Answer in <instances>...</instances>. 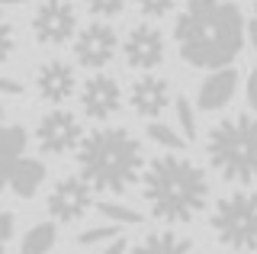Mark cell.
Here are the masks:
<instances>
[{
	"label": "cell",
	"mask_w": 257,
	"mask_h": 254,
	"mask_svg": "<svg viewBox=\"0 0 257 254\" xmlns=\"http://www.w3.org/2000/svg\"><path fill=\"white\" fill-rule=\"evenodd\" d=\"M247 20L231 0H187L174 20V42L190 68H225L241 55Z\"/></svg>",
	"instance_id": "1"
},
{
	"label": "cell",
	"mask_w": 257,
	"mask_h": 254,
	"mask_svg": "<svg viewBox=\"0 0 257 254\" xmlns=\"http://www.w3.org/2000/svg\"><path fill=\"white\" fill-rule=\"evenodd\" d=\"M142 196L155 219L167 225H187L209 203L206 171L177 152L161 155L142 174Z\"/></svg>",
	"instance_id": "2"
},
{
	"label": "cell",
	"mask_w": 257,
	"mask_h": 254,
	"mask_svg": "<svg viewBox=\"0 0 257 254\" xmlns=\"http://www.w3.org/2000/svg\"><path fill=\"white\" fill-rule=\"evenodd\" d=\"M77 171L100 193H125L145 174L142 142L122 125H100L80 139Z\"/></svg>",
	"instance_id": "3"
},
{
	"label": "cell",
	"mask_w": 257,
	"mask_h": 254,
	"mask_svg": "<svg viewBox=\"0 0 257 254\" xmlns=\"http://www.w3.org/2000/svg\"><path fill=\"white\" fill-rule=\"evenodd\" d=\"M209 164L228 184H254L257 180V113H235L212 125L206 139Z\"/></svg>",
	"instance_id": "4"
},
{
	"label": "cell",
	"mask_w": 257,
	"mask_h": 254,
	"mask_svg": "<svg viewBox=\"0 0 257 254\" xmlns=\"http://www.w3.org/2000/svg\"><path fill=\"white\" fill-rule=\"evenodd\" d=\"M212 232L228 251H257V193L235 190L212 209Z\"/></svg>",
	"instance_id": "5"
},
{
	"label": "cell",
	"mask_w": 257,
	"mask_h": 254,
	"mask_svg": "<svg viewBox=\"0 0 257 254\" xmlns=\"http://www.w3.org/2000/svg\"><path fill=\"white\" fill-rule=\"evenodd\" d=\"M32 36L48 49L68 45L77 36V7L71 0H42L32 17Z\"/></svg>",
	"instance_id": "6"
},
{
	"label": "cell",
	"mask_w": 257,
	"mask_h": 254,
	"mask_svg": "<svg viewBox=\"0 0 257 254\" xmlns=\"http://www.w3.org/2000/svg\"><path fill=\"white\" fill-rule=\"evenodd\" d=\"M48 212H52L55 222H77L84 219L87 212L93 209V187L84 174H71V177H61L58 184L48 193Z\"/></svg>",
	"instance_id": "7"
},
{
	"label": "cell",
	"mask_w": 257,
	"mask_h": 254,
	"mask_svg": "<svg viewBox=\"0 0 257 254\" xmlns=\"http://www.w3.org/2000/svg\"><path fill=\"white\" fill-rule=\"evenodd\" d=\"M80 139H84V129H80V119L68 109H52L39 119L36 125V142L45 155H68L77 152Z\"/></svg>",
	"instance_id": "8"
},
{
	"label": "cell",
	"mask_w": 257,
	"mask_h": 254,
	"mask_svg": "<svg viewBox=\"0 0 257 254\" xmlns=\"http://www.w3.org/2000/svg\"><path fill=\"white\" fill-rule=\"evenodd\" d=\"M116 52H119V36L109 23L96 20L74 36V58H77V65H84L90 71L106 68L116 58Z\"/></svg>",
	"instance_id": "9"
},
{
	"label": "cell",
	"mask_w": 257,
	"mask_h": 254,
	"mask_svg": "<svg viewBox=\"0 0 257 254\" xmlns=\"http://www.w3.org/2000/svg\"><path fill=\"white\" fill-rule=\"evenodd\" d=\"M122 55L128 61V68L135 71H155L167 55V45H164V33L151 23H139L125 33V42H122Z\"/></svg>",
	"instance_id": "10"
},
{
	"label": "cell",
	"mask_w": 257,
	"mask_h": 254,
	"mask_svg": "<svg viewBox=\"0 0 257 254\" xmlns=\"http://www.w3.org/2000/svg\"><path fill=\"white\" fill-rule=\"evenodd\" d=\"M80 109L84 116L96 119V122H106L122 109V87L112 74H93L87 77L80 87Z\"/></svg>",
	"instance_id": "11"
},
{
	"label": "cell",
	"mask_w": 257,
	"mask_h": 254,
	"mask_svg": "<svg viewBox=\"0 0 257 254\" xmlns=\"http://www.w3.org/2000/svg\"><path fill=\"white\" fill-rule=\"evenodd\" d=\"M128 106L135 109L142 119H158L171 106V81L161 74H142L139 81L128 87Z\"/></svg>",
	"instance_id": "12"
},
{
	"label": "cell",
	"mask_w": 257,
	"mask_h": 254,
	"mask_svg": "<svg viewBox=\"0 0 257 254\" xmlns=\"http://www.w3.org/2000/svg\"><path fill=\"white\" fill-rule=\"evenodd\" d=\"M36 90L39 97L45 103H64L71 97V93L77 90V74L74 68L68 65V61H45V65H39V74H36Z\"/></svg>",
	"instance_id": "13"
},
{
	"label": "cell",
	"mask_w": 257,
	"mask_h": 254,
	"mask_svg": "<svg viewBox=\"0 0 257 254\" xmlns=\"http://www.w3.org/2000/svg\"><path fill=\"white\" fill-rule=\"evenodd\" d=\"M235 90H238V71L231 68V65L215 68L212 74L199 84L196 103H199V109H206V113H219V109H225L231 103Z\"/></svg>",
	"instance_id": "14"
},
{
	"label": "cell",
	"mask_w": 257,
	"mask_h": 254,
	"mask_svg": "<svg viewBox=\"0 0 257 254\" xmlns=\"http://www.w3.org/2000/svg\"><path fill=\"white\" fill-rule=\"evenodd\" d=\"M45 164L39 161V158H13L10 161V190L20 200H32V196L39 193V187L45 184Z\"/></svg>",
	"instance_id": "15"
},
{
	"label": "cell",
	"mask_w": 257,
	"mask_h": 254,
	"mask_svg": "<svg viewBox=\"0 0 257 254\" xmlns=\"http://www.w3.org/2000/svg\"><path fill=\"white\" fill-rule=\"evenodd\" d=\"M132 254H196V251H193L190 238L177 232H151L135 244Z\"/></svg>",
	"instance_id": "16"
},
{
	"label": "cell",
	"mask_w": 257,
	"mask_h": 254,
	"mask_svg": "<svg viewBox=\"0 0 257 254\" xmlns=\"http://www.w3.org/2000/svg\"><path fill=\"white\" fill-rule=\"evenodd\" d=\"M58 241V228L55 222H39L32 225L26 235H23V244H20V254H48Z\"/></svg>",
	"instance_id": "17"
},
{
	"label": "cell",
	"mask_w": 257,
	"mask_h": 254,
	"mask_svg": "<svg viewBox=\"0 0 257 254\" xmlns=\"http://www.w3.org/2000/svg\"><path fill=\"white\" fill-rule=\"evenodd\" d=\"M26 129L23 125H13V122H0V158H7V161H13V158H20L26 152Z\"/></svg>",
	"instance_id": "18"
},
{
	"label": "cell",
	"mask_w": 257,
	"mask_h": 254,
	"mask_svg": "<svg viewBox=\"0 0 257 254\" xmlns=\"http://www.w3.org/2000/svg\"><path fill=\"white\" fill-rule=\"evenodd\" d=\"M145 132H148V139L158 142L161 148H171V152H180V148H187V136H183V132H177L174 125H167V122H158V119H151V122L145 125Z\"/></svg>",
	"instance_id": "19"
},
{
	"label": "cell",
	"mask_w": 257,
	"mask_h": 254,
	"mask_svg": "<svg viewBox=\"0 0 257 254\" xmlns=\"http://www.w3.org/2000/svg\"><path fill=\"white\" fill-rule=\"evenodd\" d=\"M96 209H100V216H106L109 222H119V225H142V222H145V216L139 209L122 206V203H112V200L96 203Z\"/></svg>",
	"instance_id": "20"
},
{
	"label": "cell",
	"mask_w": 257,
	"mask_h": 254,
	"mask_svg": "<svg viewBox=\"0 0 257 254\" xmlns=\"http://www.w3.org/2000/svg\"><path fill=\"white\" fill-rule=\"evenodd\" d=\"M174 113H177V125H180V132L187 136V142H193L199 136V129H196V113H193V103L183 97H174Z\"/></svg>",
	"instance_id": "21"
},
{
	"label": "cell",
	"mask_w": 257,
	"mask_h": 254,
	"mask_svg": "<svg viewBox=\"0 0 257 254\" xmlns=\"http://www.w3.org/2000/svg\"><path fill=\"white\" fill-rule=\"evenodd\" d=\"M119 235V222H112V225H93V228H84V232L77 235V244H84V248H93V244H106L112 238Z\"/></svg>",
	"instance_id": "22"
},
{
	"label": "cell",
	"mask_w": 257,
	"mask_h": 254,
	"mask_svg": "<svg viewBox=\"0 0 257 254\" xmlns=\"http://www.w3.org/2000/svg\"><path fill=\"white\" fill-rule=\"evenodd\" d=\"M13 49H16V29H13V23L7 20L4 7H0V65L13 55Z\"/></svg>",
	"instance_id": "23"
},
{
	"label": "cell",
	"mask_w": 257,
	"mask_h": 254,
	"mask_svg": "<svg viewBox=\"0 0 257 254\" xmlns=\"http://www.w3.org/2000/svg\"><path fill=\"white\" fill-rule=\"evenodd\" d=\"M84 4H87V10H90L93 17L109 20V17H119V13L125 10L128 0H84Z\"/></svg>",
	"instance_id": "24"
},
{
	"label": "cell",
	"mask_w": 257,
	"mask_h": 254,
	"mask_svg": "<svg viewBox=\"0 0 257 254\" xmlns=\"http://www.w3.org/2000/svg\"><path fill=\"white\" fill-rule=\"evenodd\" d=\"M135 4H139V13H142V17L161 20V17H167V13L177 7V0H135Z\"/></svg>",
	"instance_id": "25"
},
{
	"label": "cell",
	"mask_w": 257,
	"mask_h": 254,
	"mask_svg": "<svg viewBox=\"0 0 257 254\" xmlns=\"http://www.w3.org/2000/svg\"><path fill=\"white\" fill-rule=\"evenodd\" d=\"M13 228H16V219H13V212L0 209V254H7V241L13 238Z\"/></svg>",
	"instance_id": "26"
},
{
	"label": "cell",
	"mask_w": 257,
	"mask_h": 254,
	"mask_svg": "<svg viewBox=\"0 0 257 254\" xmlns=\"http://www.w3.org/2000/svg\"><path fill=\"white\" fill-rule=\"evenodd\" d=\"M23 81H16V77H7L0 74V97H23Z\"/></svg>",
	"instance_id": "27"
},
{
	"label": "cell",
	"mask_w": 257,
	"mask_h": 254,
	"mask_svg": "<svg viewBox=\"0 0 257 254\" xmlns=\"http://www.w3.org/2000/svg\"><path fill=\"white\" fill-rule=\"evenodd\" d=\"M244 93H247V106H251V113H257V68L251 71V74H247Z\"/></svg>",
	"instance_id": "28"
},
{
	"label": "cell",
	"mask_w": 257,
	"mask_h": 254,
	"mask_svg": "<svg viewBox=\"0 0 257 254\" xmlns=\"http://www.w3.org/2000/svg\"><path fill=\"white\" fill-rule=\"evenodd\" d=\"M128 251V244H125V238L122 235H116V238H112V241L106 244V248H103L100 254H125Z\"/></svg>",
	"instance_id": "29"
},
{
	"label": "cell",
	"mask_w": 257,
	"mask_h": 254,
	"mask_svg": "<svg viewBox=\"0 0 257 254\" xmlns=\"http://www.w3.org/2000/svg\"><path fill=\"white\" fill-rule=\"evenodd\" d=\"M4 187H10V161L0 158V193H4Z\"/></svg>",
	"instance_id": "30"
},
{
	"label": "cell",
	"mask_w": 257,
	"mask_h": 254,
	"mask_svg": "<svg viewBox=\"0 0 257 254\" xmlns=\"http://www.w3.org/2000/svg\"><path fill=\"white\" fill-rule=\"evenodd\" d=\"M247 36H251V45L257 49V4H254V10H251V20H247Z\"/></svg>",
	"instance_id": "31"
},
{
	"label": "cell",
	"mask_w": 257,
	"mask_h": 254,
	"mask_svg": "<svg viewBox=\"0 0 257 254\" xmlns=\"http://www.w3.org/2000/svg\"><path fill=\"white\" fill-rule=\"evenodd\" d=\"M23 4H29V0H0V7H23Z\"/></svg>",
	"instance_id": "32"
},
{
	"label": "cell",
	"mask_w": 257,
	"mask_h": 254,
	"mask_svg": "<svg viewBox=\"0 0 257 254\" xmlns=\"http://www.w3.org/2000/svg\"><path fill=\"white\" fill-rule=\"evenodd\" d=\"M4 113H7V109H4V100H0V119H4Z\"/></svg>",
	"instance_id": "33"
}]
</instances>
